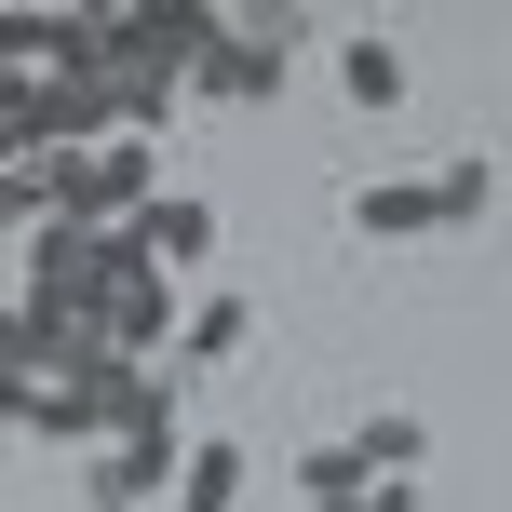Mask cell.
Wrapping results in <instances>:
<instances>
[{"label":"cell","instance_id":"obj_1","mask_svg":"<svg viewBox=\"0 0 512 512\" xmlns=\"http://www.w3.org/2000/svg\"><path fill=\"white\" fill-rule=\"evenodd\" d=\"M283 68H297V41H283V27H216L203 68H189V95H243V108H270Z\"/></svg>","mask_w":512,"mask_h":512},{"label":"cell","instance_id":"obj_9","mask_svg":"<svg viewBox=\"0 0 512 512\" xmlns=\"http://www.w3.org/2000/svg\"><path fill=\"white\" fill-rule=\"evenodd\" d=\"M337 95H351L364 122H378V108H405V54H391V41H337Z\"/></svg>","mask_w":512,"mask_h":512},{"label":"cell","instance_id":"obj_5","mask_svg":"<svg viewBox=\"0 0 512 512\" xmlns=\"http://www.w3.org/2000/svg\"><path fill=\"white\" fill-rule=\"evenodd\" d=\"M230 351H256V297H203V310H176V378H189V364H230Z\"/></svg>","mask_w":512,"mask_h":512},{"label":"cell","instance_id":"obj_4","mask_svg":"<svg viewBox=\"0 0 512 512\" xmlns=\"http://www.w3.org/2000/svg\"><path fill=\"white\" fill-rule=\"evenodd\" d=\"M122 230H135V256H149L162 283H176L189 256H216V203H189V189H162L149 216H122Z\"/></svg>","mask_w":512,"mask_h":512},{"label":"cell","instance_id":"obj_2","mask_svg":"<svg viewBox=\"0 0 512 512\" xmlns=\"http://www.w3.org/2000/svg\"><path fill=\"white\" fill-rule=\"evenodd\" d=\"M176 459H189V432H176V418H162V432H122V445L95 459V512H149L162 486H176Z\"/></svg>","mask_w":512,"mask_h":512},{"label":"cell","instance_id":"obj_15","mask_svg":"<svg viewBox=\"0 0 512 512\" xmlns=\"http://www.w3.org/2000/svg\"><path fill=\"white\" fill-rule=\"evenodd\" d=\"M310 512H351V499H310Z\"/></svg>","mask_w":512,"mask_h":512},{"label":"cell","instance_id":"obj_13","mask_svg":"<svg viewBox=\"0 0 512 512\" xmlns=\"http://www.w3.org/2000/svg\"><path fill=\"white\" fill-rule=\"evenodd\" d=\"M0 432H27V378H14V364H0Z\"/></svg>","mask_w":512,"mask_h":512},{"label":"cell","instance_id":"obj_7","mask_svg":"<svg viewBox=\"0 0 512 512\" xmlns=\"http://www.w3.org/2000/svg\"><path fill=\"white\" fill-rule=\"evenodd\" d=\"M418 189H432V230H486V216H499V162L486 149H459L445 176H418Z\"/></svg>","mask_w":512,"mask_h":512},{"label":"cell","instance_id":"obj_10","mask_svg":"<svg viewBox=\"0 0 512 512\" xmlns=\"http://www.w3.org/2000/svg\"><path fill=\"white\" fill-rule=\"evenodd\" d=\"M418 445H432V432H418V405H378V418L351 432V459H364V472H418Z\"/></svg>","mask_w":512,"mask_h":512},{"label":"cell","instance_id":"obj_12","mask_svg":"<svg viewBox=\"0 0 512 512\" xmlns=\"http://www.w3.org/2000/svg\"><path fill=\"white\" fill-rule=\"evenodd\" d=\"M351 512H418V486H405V472H378V486H364Z\"/></svg>","mask_w":512,"mask_h":512},{"label":"cell","instance_id":"obj_6","mask_svg":"<svg viewBox=\"0 0 512 512\" xmlns=\"http://www.w3.org/2000/svg\"><path fill=\"white\" fill-rule=\"evenodd\" d=\"M243 486H256V459H243V445H189L162 499H176V512H243Z\"/></svg>","mask_w":512,"mask_h":512},{"label":"cell","instance_id":"obj_14","mask_svg":"<svg viewBox=\"0 0 512 512\" xmlns=\"http://www.w3.org/2000/svg\"><path fill=\"white\" fill-rule=\"evenodd\" d=\"M0 230H27V189H14V176H0Z\"/></svg>","mask_w":512,"mask_h":512},{"label":"cell","instance_id":"obj_11","mask_svg":"<svg viewBox=\"0 0 512 512\" xmlns=\"http://www.w3.org/2000/svg\"><path fill=\"white\" fill-rule=\"evenodd\" d=\"M364 486H378V472H364L351 445H310V459H297V499H364Z\"/></svg>","mask_w":512,"mask_h":512},{"label":"cell","instance_id":"obj_3","mask_svg":"<svg viewBox=\"0 0 512 512\" xmlns=\"http://www.w3.org/2000/svg\"><path fill=\"white\" fill-rule=\"evenodd\" d=\"M95 337H108V351H176V283H162V270H122V283H108V297H95Z\"/></svg>","mask_w":512,"mask_h":512},{"label":"cell","instance_id":"obj_8","mask_svg":"<svg viewBox=\"0 0 512 512\" xmlns=\"http://www.w3.org/2000/svg\"><path fill=\"white\" fill-rule=\"evenodd\" d=\"M351 230L418 243V230H432V189H418V176H364V189H351Z\"/></svg>","mask_w":512,"mask_h":512}]
</instances>
